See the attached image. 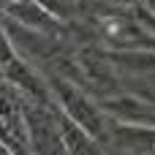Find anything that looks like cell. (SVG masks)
<instances>
[{
	"label": "cell",
	"mask_w": 155,
	"mask_h": 155,
	"mask_svg": "<svg viewBox=\"0 0 155 155\" xmlns=\"http://www.w3.org/2000/svg\"><path fill=\"white\" fill-rule=\"evenodd\" d=\"M46 82L52 87V95H54L57 106H63V112L68 117H74L93 139H98L104 144L109 139V120H112L104 112V106L98 101H93L87 90H82L79 84H74L71 79H65L60 74H49Z\"/></svg>",
	"instance_id": "6da1fadb"
},
{
	"label": "cell",
	"mask_w": 155,
	"mask_h": 155,
	"mask_svg": "<svg viewBox=\"0 0 155 155\" xmlns=\"http://www.w3.org/2000/svg\"><path fill=\"white\" fill-rule=\"evenodd\" d=\"M19 112L25 123V134L33 142L30 147L38 153H57L65 150L60 139V123H57V104H44V101H22L19 98Z\"/></svg>",
	"instance_id": "7a4b0ae2"
},
{
	"label": "cell",
	"mask_w": 155,
	"mask_h": 155,
	"mask_svg": "<svg viewBox=\"0 0 155 155\" xmlns=\"http://www.w3.org/2000/svg\"><path fill=\"white\" fill-rule=\"evenodd\" d=\"M0 74L8 79V84H14V87H19V90H25L30 98H35V101H44V104H57L54 101V95H52V87H49V82L30 65V63H25L19 54H14L8 63H3L0 65Z\"/></svg>",
	"instance_id": "3957f363"
},
{
	"label": "cell",
	"mask_w": 155,
	"mask_h": 155,
	"mask_svg": "<svg viewBox=\"0 0 155 155\" xmlns=\"http://www.w3.org/2000/svg\"><path fill=\"white\" fill-rule=\"evenodd\" d=\"M5 16H11L14 22H19L25 27L49 33V35H63L65 33L60 16H54L41 0H14V3L5 5Z\"/></svg>",
	"instance_id": "277c9868"
},
{
	"label": "cell",
	"mask_w": 155,
	"mask_h": 155,
	"mask_svg": "<svg viewBox=\"0 0 155 155\" xmlns=\"http://www.w3.org/2000/svg\"><path fill=\"white\" fill-rule=\"evenodd\" d=\"M104 112L120 123H134V125H155V106L144 98L136 95H104L98 98Z\"/></svg>",
	"instance_id": "5b68a950"
},
{
	"label": "cell",
	"mask_w": 155,
	"mask_h": 155,
	"mask_svg": "<svg viewBox=\"0 0 155 155\" xmlns=\"http://www.w3.org/2000/svg\"><path fill=\"white\" fill-rule=\"evenodd\" d=\"M120 150H136V153H150L155 150V125H134V123H120L109 120V139Z\"/></svg>",
	"instance_id": "8992f818"
},
{
	"label": "cell",
	"mask_w": 155,
	"mask_h": 155,
	"mask_svg": "<svg viewBox=\"0 0 155 155\" xmlns=\"http://www.w3.org/2000/svg\"><path fill=\"white\" fill-rule=\"evenodd\" d=\"M57 123H60V139H63L65 153H98V150H104V144L98 139H93L74 117L60 112V106H57Z\"/></svg>",
	"instance_id": "52a82bcc"
},
{
	"label": "cell",
	"mask_w": 155,
	"mask_h": 155,
	"mask_svg": "<svg viewBox=\"0 0 155 155\" xmlns=\"http://www.w3.org/2000/svg\"><path fill=\"white\" fill-rule=\"evenodd\" d=\"M104 54L117 65V68H131V71H155V52H147L144 46H128V49H117L109 46L104 49Z\"/></svg>",
	"instance_id": "ba28073f"
},
{
	"label": "cell",
	"mask_w": 155,
	"mask_h": 155,
	"mask_svg": "<svg viewBox=\"0 0 155 155\" xmlns=\"http://www.w3.org/2000/svg\"><path fill=\"white\" fill-rule=\"evenodd\" d=\"M106 3H112V5H136L139 0H106Z\"/></svg>",
	"instance_id": "9c48e42d"
},
{
	"label": "cell",
	"mask_w": 155,
	"mask_h": 155,
	"mask_svg": "<svg viewBox=\"0 0 155 155\" xmlns=\"http://www.w3.org/2000/svg\"><path fill=\"white\" fill-rule=\"evenodd\" d=\"M150 101H155V95H150Z\"/></svg>",
	"instance_id": "30bf717a"
}]
</instances>
